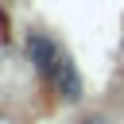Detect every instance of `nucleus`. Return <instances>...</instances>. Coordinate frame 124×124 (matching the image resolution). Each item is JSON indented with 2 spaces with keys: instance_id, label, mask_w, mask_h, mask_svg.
Listing matches in <instances>:
<instances>
[{
  "instance_id": "nucleus-1",
  "label": "nucleus",
  "mask_w": 124,
  "mask_h": 124,
  "mask_svg": "<svg viewBox=\"0 0 124 124\" xmlns=\"http://www.w3.org/2000/svg\"><path fill=\"white\" fill-rule=\"evenodd\" d=\"M27 54H31L35 70H39L43 78H50V74H54V66H58V58H62V46H58V43H50L46 35H27Z\"/></svg>"
},
{
  "instance_id": "nucleus-2",
  "label": "nucleus",
  "mask_w": 124,
  "mask_h": 124,
  "mask_svg": "<svg viewBox=\"0 0 124 124\" xmlns=\"http://www.w3.org/2000/svg\"><path fill=\"white\" fill-rule=\"evenodd\" d=\"M50 81H54V89H58L66 101H81V74L74 70V62H70V54H66V50H62V58H58V66H54Z\"/></svg>"
}]
</instances>
